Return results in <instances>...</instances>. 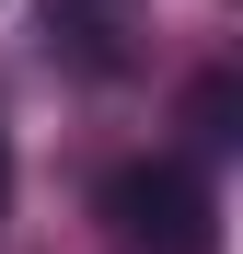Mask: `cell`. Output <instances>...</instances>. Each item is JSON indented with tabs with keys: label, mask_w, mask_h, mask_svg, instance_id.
Masks as SVG:
<instances>
[{
	"label": "cell",
	"mask_w": 243,
	"mask_h": 254,
	"mask_svg": "<svg viewBox=\"0 0 243 254\" xmlns=\"http://www.w3.org/2000/svg\"><path fill=\"white\" fill-rule=\"evenodd\" d=\"M104 12H116V0H58V23H70V35H104Z\"/></svg>",
	"instance_id": "7a4b0ae2"
},
{
	"label": "cell",
	"mask_w": 243,
	"mask_h": 254,
	"mask_svg": "<svg viewBox=\"0 0 243 254\" xmlns=\"http://www.w3.org/2000/svg\"><path fill=\"white\" fill-rule=\"evenodd\" d=\"M104 220L139 254H220V208H209V185H197L185 162H128V174H104Z\"/></svg>",
	"instance_id": "6da1fadb"
},
{
	"label": "cell",
	"mask_w": 243,
	"mask_h": 254,
	"mask_svg": "<svg viewBox=\"0 0 243 254\" xmlns=\"http://www.w3.org/2000/svg\"><path fill=\"white\" fill-rule=\"evenodd\" d=\"M0 208H12V139H0Z\"/></svg>",
	"instance_id": "3957f363"
}]
</instances>
